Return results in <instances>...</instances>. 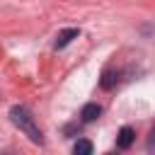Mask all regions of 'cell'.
Segmentation results:
<instances>
[{
	"label": "cell",
	"instance_id": "6da1fadb",
	"mask_svg": "<svg viewBox=\"0 0 155 155\" xmlns=\"http://www.w3.org/2000/svg\"><path fill=\"white\" fill-rule=\"evenodd\" d=\"M10 119H12V124H15V126H17L31 143H36V145L44 143V133H41V128L36 126L31 111H29L24 104H15V107L10 109Z\"/></svg>",
	"mask_w": 155,
	"mask_h": 155
},
{
	"label": "cell",
	"instance_id": "7a4b0ae2",
	"mask_svg": "<svg viewBox=\"0 0 155 155\" xmlns=\"http://www.w3.org/2000/svg\"><path fill=\"white\" fill-rule=\"evenodd\" d=\"M133 140H136V131H133L131 126H124V128L119 131V136H116V148L128 150V148L133 145Z\"/></svg>",
	"mask_w": 155,
	"mask_h": 155
},
{
	"label": "cell",
	"instance_id": "3957f363",
	"mask_svg": "<svg viewBox=\"0 0 155 155\" xmlns=\"http://www.w3.org/2000/svg\"><path fill=\"white\" fill-rule=\"evenodd\" d=\"M80 36V29H75V27H70V29H63V31H58V36H56V41H53V46L56 48H65L73 39H78Z\"/></svg>",
	"mask_w": 155,
	"mask_h": 155
},
{
	"label": "cell",
	"instance_id": "277c9868",
	"mask_svg": "<svg viewBox=\"0 0 155 155\" xmlns=\"http://www.w3.org/2000/svg\"><path fill=\"white\" fill-rule=\"evenodd\" d=\"M99 114H102V107H99L97 102H90V104H85V107H82L80 119H82V124H92V121H97V119H99Z\"/></svg>",
	"mask_w": 155,
	"mask_h": 155
},
{
	"label": "cell",
	"instance_id": "5b68a950",
	"mask_svg": "<svg viewBox=\"0 0 155 155\" xmlns=\"http://www.w3.org/2000/svg\"><path fill=\"white\" fill-rule=\"evenodd\" d=\"M73 153H75V155H90V153H92V143H90L87 138H80V140L73 145Z\"/></svg>",
	"mask_w": 155,
	"mask_h": 155
},
{
	"label": "cell",
	"instance_id": "8992f818",
	"mask_svg": "<svg viewBox=\"0 0 155 155\" xmlns=\"http://www.w3.org/2000/svg\"><path fill=\"white\" fill-rule=\"evenodd\" d=\"M99 85H102L104 90H111V87L116 85V73H114V70H104V75H102V80H99Z\"/></svg>",
	"mask_w": 155,
	"mask_h": 155
}]
</instances>
